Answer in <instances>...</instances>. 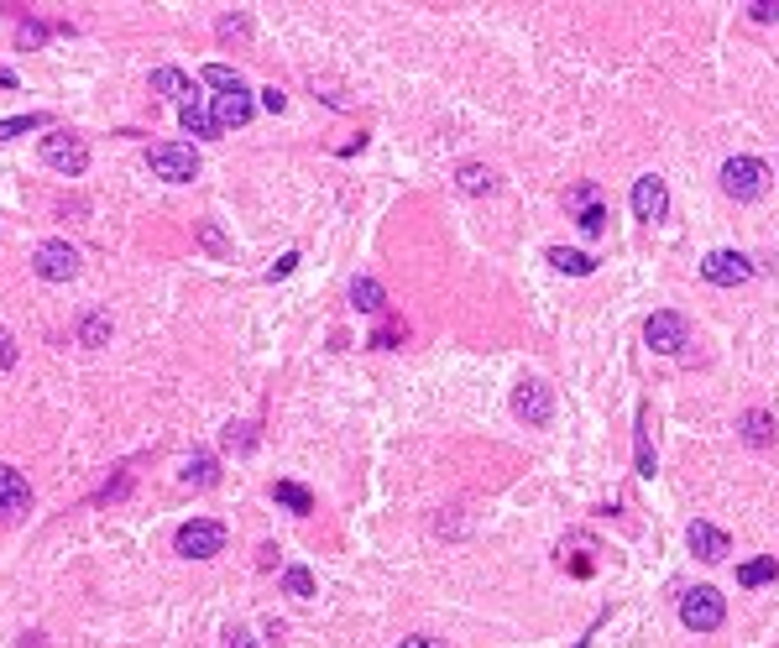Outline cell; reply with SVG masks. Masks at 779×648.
Masks as SVG:
<instances>
[{
    "label": "cell",
    "instance_id": "cell-30",
    "mask_svg": "<svg viewBox=\"0 0 779 648\" xmlns=\"http://www.w3.org/2000/svg\"><path fill=\"white\" fill-rule=\"evenodd\" d=\"M199 246L210 251V257H220V262L231 257V241H225V236H220V225H210V220L199 225Z\"/></svg>",
    "mask_w": 779,
    "mask_h": 648
},
{
    "label": "cell",
    "instance_id": "cell-17",
    "mask_svg": "<svg viewBox=\"0 0 779 648\" xmlns=\"http://www.w3.org/2000/svg\"><path fill=\"white\" fill-rule=\"evenodd\" d=\"M79 345H89V351H100V345H110V314L105 309H84L79 324H74Z\"/></svg>",
    "mask_w": 779,
    "mask_h": 648
},
{
    "label": "cell",
    "instance_id": "cell-33",
    "mask_svg": "<svg viewBox=\"0 0 779 648\" xmlns=\"http://www.w3.org/2000/svg\"><path fill=\"white\" fill-rule=\"evenodd\" d=\"M602 220H607V210H602V204H586V210L576 215V225L586 230V236H602Z\"/></svg>",
    "mask_w": 779,
    "mask_h": 648
},
{
    "label": "cell",
    "instance_id": "cell-7",
    "mask_svg": "<svg viewBox=\"0 0 779 648\" xmlns=\"http://www.w3.org/2000/svg\"><path fill=\"white\" fill-rule=\"evenodd\" d=\"M753 272H759V267H753L743 251H706V257H701V277L712 288H738V283H748Z\"/></svg>",
    "mask_w": 779,
    "mask_h": 648
},
{
    "label": "cell",
    "instance_id": "cell-16",
    "mask_svg": "<svg viewBox=\"0 0 779 648\" xmlns=\"http://www.w3.org/2000/svg\"><path fill=\"white\" fill-rule=\"evenodd\" d=\"M738 434L748 439L753 450H769V445H774V413H764V408H748L743 419H738Z\"/></svg>",
    "mask_w": 779,
    "mask_h": 648
},
{
    "label": "cell",
    "instance_id": "cell-24",
    "mask_svg": "<svg viewBox=\"0 0 779 648\" xmlns=\"http://www.w3.org/2000/svg\"><path fill=\"white\" fill-rule=\"evenodd\" d=\"M769 581H779V560H774V554H764V560H748V565L738 570V586H769Z\"/></svg>",
    "mask_w": 779,
    "mask_h": 648
},
{
    "label": "cell",
    "instance_id": "cell-19",
    "mask_svg": "<svg viewBox=\"0 0 779 648\" xmlns=\"http://www.w3.org/2000/svg\"><path fill=\"white\" fill-rule=\"evenodd\" d=\"M152 89H157V95H163V100H194V84H189V74H183V68H157V74H152Z\"/></svg>",
    "mask_w": 779,
    "mask_h": 648
},
{
    "label": "cell",
    "instance_id": "cell-42",
    "mask_svg": "<svg viewBox=\"0 0 779 648\" xmlns=\"http://www.w3.org/2000/svg\"><path fill=\"white\" fill-rule=\"evenodd\" d=\"M0 89H16V74H11V68H0Z\"/></svg>",
    "mask_w": 779,
    "mask_h": 648
},
{
    "label": "cell",
    "instance_id": "cell-14",
    "mask_svg": "<svg viewBox=\"0 0 779 648\" xmlns=\"http://www.w3.org/2000/svg\"><path fill=\"white\" fill-rule=\"evenodd\" d=\"M654 419L649 408H638V429H633V460H638V476H654L659 471V455H654Z\"/></svg>",
    "mask_w": 779,
    "mask_h": 648
},
{
    "label": "cell",
    "instance_id": "cell-22",
    "mask_svg": "<svg viewBox=\"0 0 779 648\" xmlns=\"http://www.w3.org/2000/svg\"><path fill=\"white\" fill-rule=\"evenodd\" d=\"M351 304H356L361 314H382V309H387V293H382L377 277H356V283H351Z\"/></svg>",
    "mask_w": 779,
    "mask_h": 648
},
{
    "label": "cell",
    "instance_id": "cell-8",
    "mask_svg": "<svg viewBox=\"0 0 779 648\" xmlns=\"http://www.w3.org/2000/svg\"><path fill=\"white\" fill-rule=\"evenodd\" d=\"M32 272L42 283H68V277H79V251L68 241H42L32 257Z\"/></svg>",
    "mask_w": 779,
    "mask_h": 648
},
{
    "label": "cell",
    "instance_id": "cell-10",
    "mask_svg": "<svg viewBox=\"0 0 779 648\" xmlns=\"http://www.w3.org/2000/svg\"><path fill=\"white\" fill-rule=\"evenodd\" d=\"M664 210H670V189H664V178L644 173L633 183V215L644 225H654V220H664Z\"/></svg>",
    "mask_w": 779,
    "mask_h": 648
},
{
    "label": "cell",
    "instance_id": "cell-13",
    "mask_svg": "<svg viewBox=\"0 0 779 648\" xmlns=\"http://www.w3.org/2000/svg\"><path fill=\"white\" fill-rule=\"evenodd\" d=\"M215 126H246L251 115H257V100H251V89H236V95H215Z\"/></svg>",
    "mask_w": 779,
    "mask_h": 648
},
{
    "label": "cell",
    "instance_id": "cell-36",
    "mask_svg": "<svg viewBox=\"0 0 779 648\" xmlns=\"http://www.w3.org/2000/svg\"><path fill=\"white\" fill-rule=\"evenodd\" d=\"M748 16H753V21H779V0H753Z\"/></svg>",
    "mask_w": 779,
    "mask_h": 648
},
{
    "label": "cell",
    "instance_id": "cell-28",
    "mask_svg": "<svg viewBox=\"0 0 779 648\" xmlns=\"http://www.w3.org/2000/svg\"><path fill=\"white\" fill-rule=\"evenodd\" d=\"M225 450L251 455V450H257V424H225Z\"/></svg>",
    "mask_w": 779,
    "mask_h": 648
},
{
    "label": "cell",
    "instance_id": "cell-23",
    "mask_svg": "<svg viewBox=\"0 0 779 648\" xmlns=\"http://www.w3.org/2000/svg\"><path fill=\"white\" fill-rule=\"evenodd\" d=\"M183 481H189V486H215L220 481V460L215 455H189V466H183Z\"/></svg>",
    "mask_w": 779,
    "mask_h": 648
},
{
    "label": "cell",
    "instance_id": "cell-40",
    "mask_svg": "<svg viewBox=\"0 0 779 648\" xmlns=\"http://www.w3.org/2000/svg\"><path fill=\"white\" fill-rule=\"evenodd\" d=\"M272 560H278V549L262 544V549H257V565H262V570H272Z\"/></svg>",
    "mask_w": 779,
    "mask_h": 648
},
{
    "label": "cell",
    "instance_id": "cell-3",
    "mask_svg": "<svg viewBox=\"0 0 779 648\" xmlns=\"http://www.w3.org/2000/svg\"><path fill=\"white\" fill-rule=\"evenodd\" d=\"M173 549L183 554V560H215V554L225 549V523H215V518L183 523L178 534H173Z\"/></svg>",
    "mask_w": 779,
    "mask_h": 648
},
{
    "label": "cell",
    "instance_id": "cell-5",
    "mask_svg": "<svg viewBox=\"0 0 779 648\" xmlns=\"http://www.w3.org/2000/svg\"><path fill=\"white\" fill-rule=\"evenodd\" d=\"M147 162H152V173L163 178V183H194V178H199V152H194V147H183V142L152 147Z\"/></svg>",
    "mask_w": 779,
    "mask_h": 648
},
{
    "label": "cell",
    "instance_id": "cell-41",
    "mask_svg": "<svg viewBox=\"0 0 779 648\" xmlns=\"http://www.w3.org/2000/svg\"><path fill=\"white\" fill-rule=\"evenodd\" d=\"M403 648H445V643H434V638H403Z\"/></svg>",
    "mask_w": 779,
    "mask_h": 648
},
{
    "label": "cell",
    "instance_id": "cell-9",
    "mask_svg": "<svg viewBox=\"0 0 779 648\" xmlns=\"http://www.w3.org/2000/svg\"><path fill=\"white\" fill-rule=\"evenodd\" d=\"M513 413H518L523 424L544 429L549 419H555V398H549V387H544L539 377H523V382H518V392H513Z\"/></svg>",
    "mask_w": 779,
    "mask_h": 648
},
{
    "label": "cell",
    "instance_id": "cell-37",
    "mask_svg": "<svg viewBox=\"0 0 779 648\" xmlns=\"http://www.w3.org/2000/svg\"><path fill=\"white\" fill-rule=\"evenodd\" d=\"M283 105H288V95H283V89H278V84H272V89H262V110H272V115H283Z\"/></svg>",
    "mask_w": 779,
    "mask_h": 648
},
{
    "label": "cell",
    "instance_id": "cell-20",
    "mask_svg": "<svg viewBox=\"0 0 779 648\" xmlns=\"http://www.w3.org/2000/svg\"><path fill=\"white\" fill-rule=\"evenodd\" d=\"M272 502H283L288 513H299V518L314 513V492H309V486H299V481H272Z\"/></svg>",
    "mask_w": 779,
    "mask_h": 648
},
{
    "label": "cell",
    "instance_id": "cell-35",
    "mask_svg": "<svg viewBox=\"0 0 779 648\" xmlns=\"http://www.w3.org/2000/svg\"><path fill=\"white\" fill-rule=\"evenodd\" d=\"M293 267H299V251H283V257H278V262H272V267H267V283H278V277H288Z\"/></svg>",
    "mask_w": 779,
    "mask_h": 648
},
{
    "label": "cell",
    "instance_id": "cell-32",
    "mask_svg": "<svg viewBox=\"0 0 779 648\" xmlns=\"http://www.w3.org/2000/svg\"><path fill=\"white\" fill-rule=\"evenodd\" d=\"M16 37H21V48H42V42H48V21H32V16H27Z\"/></svg>",
    "mask_w": 779,
    "mask_h": 648
},
{
    "label": "cell",
    "instance_id": "cell-11",
    "mask_svg": "<svg viewBox=\"0 0 779 648\" xmlns=\"http://www.w3.org/2000/svg\"><path fill=\"white\" fill-rule=\"evenodd\" d=\"M27 507H32V486H27V476H21L16 466H0V523L21 518Z\"/></svg>",
    "mask_w": 779,
    "mask_h": 648
},
{
    "label": "cell",
    "instance_id": "cell-29",
    "mask_svg": "<svg viewBox=\"0 0 779 648\" xmlns=\"http://www.w3.org/2000/svg\"><path fill=\"white\" fill-rule=\"evenodd\" d=\"M283 591L299 596V601H309V596H314V575H309L304 565H288V570H283Z\"/></svg>",
    "mask_w": 779,
    "mask_h": 648
},
{
    "label": "cell",
    "instance_id": "cell-38",
    "mask_svg": "<svg viewBox=\"0 0 779 648\" xmlns=\"http://www.w3.org/2000/svg\"><path fill=\"white\" fill-rule=\"evenodd\" d=\"M225 648H257V638H251L246 628H225Z\"/></svg>",
    "mask_w": 779,
    "mask_h": 648
},
{
    "label": "cell",
    "instance_id": "cell-31",
    "mask_svg": "<svg viewBox=\"0 0 779 648\" xmlns=\"http://www.w3.org/2000/svg\"><path fill=\"white\" fill-rule=\"evenodd\" d=\"M220 37H225V42L251 37V16H246V11H236V16H220Z\"/></svg>",
    "mask_w": 779,
    "mask_h": 648
},
{
    "label": "cell",
    "instance_id": "cell-12",
    "mask_svg": "<svg viewBox=\"0 0 779 648\" xmlns=\"http://www.w3.org/2000/svg\"><path fill=\"white\" fill-rule=\"evenodd\" d=\"M685 544H691V554H696V560H706V565H717V560H727V554H732V539L722 534L717 523H691Z\"/></svg>",
    "mask_w": 779,
    "mask_h": 648
},
{
    "label": "cell",
    "instance_id": "cell-21",
    "mask_svg": "<svg viewBox=\"0 0 779 648\" xmlns=\"http://www.w3.org/2000/svg\"><path fill=\"white\" fill-rule=\"evenodd\" d=\"M549 267H555V272H570V277H586V272H597V257H586V251H570V246H549Z\"/></svg>",
    "mask_w": 779,
    "mask_h": 648
},
{
    "label": "cell",
    "instance_id": "cell-43",
    "mask_svg": "<svg viewBox=\"0 0 779 648\" xmlns=\"http://www.w3.org/2000/svg\"><path fill=\"white\" fill-rule=\"evenodd\" d=\"M21 648H42V633H27V638H21Z\"/></svg>",
    "mask_w": 779,
    "mask_h": 648
},
{
    "label": "cell",
    "instance_id": "cell-15",
    "mask_svg": "<svg viewBox=\"0 0 779 648\" xmlns=\"http://www.w3.org/2000/svg\"><path fill=\"white\" fill-rule=\"evenodd\" d=\"M178 121H183V131H194V136H220V126H215V110L204 105V95L183 100V105H178Z\"/></svg>",
    "mask_w": 779,
    "mask_h": 648
},
{
    "label": "cell",
    "instance_id": "cell-39",
    "mask_svg": "<svg viewBox=\"0 0 779 648\" xmlns=\"http://www.w3.org/2000/svg\"><path fill=\"white\" fill-rule=\"evenodd\" d=\"M58 215H63V220H68V215L84 220V215H89V204H84V199H58Z\"/></svg>",
    "mask_w": 779,
    "mask_h": 648
},
{
    "label": "cell",
    "instance_id": "cell-1",
    "mask_svg": "<svg viewBox=\"0 0 779 648\" xmlns=\"http://www.w3.org/2000/svg\"><path fill=\"white\" fill-rule=\"evenodd\" d=\"M680 622L691 633H717L722 622H727V601H722V591L717 586H691L680 596Z\"/></svg>",
    "mask_w": 779,
    "mask_h": 648
},
{
    "label": "cell",
    "instance_id": "cell-26",
    "mask_svg": "<svg viewBox=\"0 0 779 648\" xmlns=\"http://www.w3.org/2000/svg\"><path fill=\"white\" fill-rule=\"evenodd\" d=\"M48 126V115H11V121H0V142H16V136H27V131H42Z\"/></svg>",
    "mask_w": 779,
    "mask_h": 648
},
{
    "label": "cell",
    "instance_id": "cell-2",
    "mask_svg": "<svg viewBox=\"0 0 779 648\" xmlns=\"http://www.w3.org/2000/svg\"><path fill=\"white\" fill-rule=\"evenodd\" d=\"M722 189L732 194V199H764L769 194V168L759 157H727L722 162Z\"/></svg>",
    "mask_w": 779,
    "mask_h": 648
},
{
    "label": "cell",
    "instance_id": "cell-6",
    "mask_svg": "<svg viewBox=\"0 0 779 648\" xmlns=\"http://www.w3.org/2000/svg\"><path fill=\"white\" fill-rule=\"evenodd\" d=\"M644 340L654 345L659 356H680L685 345H691V324H685V314H675V309H659L644 324Z\"/></svg>",
    "mask_w": 779,
    "mask_h": 648
},
{
    "label": "cell",
    "instance_id": "cell-25",
    "mask_svg": "<svg viewBox=\"0 0 779 648\" xmlns=\"http://www.w3.org/2000/svg\"><path fill=\"white\" fill-rule=\"evenodd\" d=\"M210 89H220V95H236V89H246V79L236 74V68H225V63H204V74H199Z\"/></svg>",
    "mask_w": 779,
    "mask_h": 648
},
{
    "label": "cell",
    "instance_id": "cell-18",
    "mask_svg": "<svg viewBox=\"0 0 779 648\" xmlns=\"http://www.w3.org/2000/svg\"><path fill=\"white\" fill-rule=\"evenodd\" d=\"M455 189H461V194H492L497 173L487 168V162H461V168H455Z\"/></svg>",
    "mask_w": 779,
    "mask_h": 648
},
{
    "label": "cell",
    "instance_id": "cell-27",
    "mask_svg": "<svg viewBox=\"0 0 779 648\" xmlns=\"http://www.w3.org/2000/svg\"><path fill=\"white\" fill-rule=\"evenodd\" d=\"M403 340H408V324H403V319H387V324H382V330H377L372 340H366V345H372V351H398Z\"/></svg>",
    "mask_w": 779,
    "mask_h": 648
},
{
    "label": "cell",
    "instance_id": "cell-34",
    "mask_svg": "<svg viewBox=\"0 0 779 648\" xmlns=\"http://www.w3.org/2000/svg\"><path fill=\"white\" fill-rule=\"evenodd\" d=\"M16 356H21V351H16V335L6 330V324H0V372H11Z\"/></svg>",
    "mask_w": 779,
    "mask_h": 648
},
{
    "label": "cell",
    "instance_id": "cell-4",
    "mask_svg": "<svg viewBox=\"0 0 779 648\" xmlns=\"http://www.w3.org/2000/svg\"><path fill=\"white\" fill-rule=\"evenodd\" d=\"M42 162L63 178H79L89 168V142L74 131H53V136H42Z\"/></svg>",
    "mask_w": 779,
    "mask_h": 648
}]
</instances>
